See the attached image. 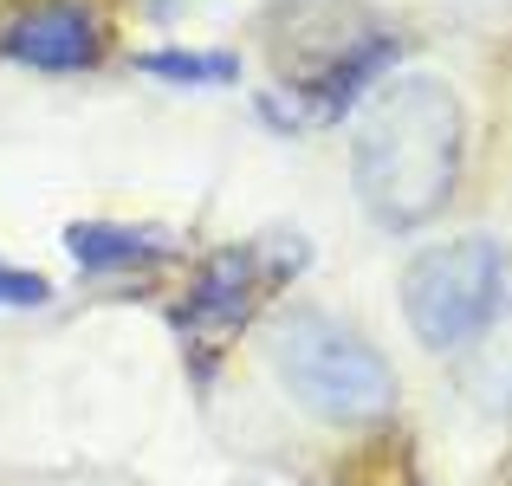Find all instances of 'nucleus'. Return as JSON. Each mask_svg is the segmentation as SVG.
Here are the masks:
<instances>
[{
	"label": "nucleus",
	"instance_id": "nucleus-7",
	"mask_svg": "<svg viewBox=\"0 0 512 486\" xmlns=\"http://www.w3.org/2000/svg\"><path fill=\"white\" fill-rule=\"evenodd\" d=\"M467 389H474L487 409L512 415V305L467 344Z\"/></svg>",
	"mask_w": 512,
	"mask_h": 486
},
{
	"label": "nucleus",
	"instance_id": "nucleus-4",
	"mask_svg": "<svg viewBox=\"0 0 512 486\" xmlns=\"http://www.w3.org/2000/svg\"><path fill=\"white\" fill-rule=\"evenodd\" d=\"M299 266H305V247H286V240L221 247L214 260H201V273L188 279V292L169 305V324H175V337H182L188 363L208 376V357L221 363V350L253 324V312L266 305V292L286 286Z\"/></svg>",
	"mask_w": 512,
	"mask_h": 486
},
{
	"label": "nucleus",
	"instance_id": "nucleus-5",
	"mask_svg": "<svg viewBox=\"0 0 512 486\" xmlns=\"http://www.w3.org/2000/svg\"><path fill=\"white\" fill-rule=\"evenodd\" d=\"M104 46H111V26L91 0H20L0 13V59L26 65V72H91L104 65Z\"/></svg>",
	"mask_w": 512,
	"mask_h": 486
},
{
	"label": "nucleus",
	"instance_id": "nucleus-10",
	"mask_svg": "<svg viewBox=\"0 0 512 486\" xmlns=\"http://www.w3.org/2000/svg\"><path fill=\"white\" fill-rule=\"evenodd\" d=\"M396 486H428V480H422V474H415V467H409V461H402V467H396Z\"/></svg>",
	"mask_w": 512,
	"mask_h": 486
},
{
	"label": "nucleus",
	"instance_id": "nucleus-8",
	"mask_svg": "<svg viewBox=\"0 0 512 486\" xmlns=\"http://www.w3.org/2000/svg\"><path fill=\"white\" fill-rule=\"evenodd\" d=\"M137 72H143V78H163V85H188V91H201V85H234V78H240V59H234V52L150 46V52H137Z\"/></svg>",
	"mask_w": 512,
	"mask_h": 486
},
{
	"label": "nucleus",
	"instance_id": "nucleus-6",
	"mask_svg": "<svg viewBox=\"0 0 512 486\" xmlns=\"http://www.w3.org/2000/svg\"><path fill=\"white\" fill-rule=\"evenodd\" d=\"M65 253L85 273H150L169 260V234L156 227H124V221H72L65 227Z\"/></svg>",
	"mask_w": 512,
	"mask_h": 486
},
{
	"label": "nucleus",
	"instance_id": "nucleus-3",
	"mask_svg": "<svg viewBox=\"0 0 512 486\" xmlns=\"http://www.w3.org/2000/svg\"><path fill=\"white\" fill-rule=\"evenodd\" d=\"M512 305V266L493 234H461L415 253L402 273V318L435 357H461Z\"/></svg>",
	"mask_w": 512,
	"mask_h": 486
},
{
	"label": "nucleus",
	"instance_id": "nucleus-2",
	"mask_svg": "<svg viewBox=\"0 0 512 486\" xmlns=\"http://www.w3.org/2000/svg\"><path fill=\"white\" fill-rule=\"evenodd\" d=\"M266 357H273L286 396L305 415L338 428L383 422L396 409V370L363 331H350L344 318L318 312V305H292L266 331Z\"/></svg>",
	"mask_w": 512,
	"mask_h": 486
},
{
	"label": "nucleus",
	"instance_id": "nucleus-9",
	"mask_svg": "<svg viewBox=\"0 0 512 486\" xmlns=\"http://www.w3.org/2000/svg\"><path fill=\"white\" fill-rule=\"evenodd\" d=\"M52 286L39 273H26V266H0V305H46Z\"/></svg>",
	"mask_w": 512,
	"mask_h": 486
},
{
	"label": "nucleus",
	"instance_id": "nucleus-1",
	"mask_svg": "<svg viewBox=\"0 0 512 486\" xmlns=\"http://www.w3.org/2000/svg\"><path fill=\"white\" fill-rule=\"evenodd\" d=\"M467 169V111L448 78L409 72L383 78L363 98L357 143H350V182L383 234H422L448 214Z\"/></svg>",
	"mask_w": 512,
	"mask_h": 486
},
{
	"label": "nucleus",
	"instance_id": "nucleus-11",
	"mask_svg": "<svg viewBox=\"0 0 512 486\" xmlns=\"http://www.w3.org/2000/svg\"><path fill=\"white\" fill-rule=\"evenodd\" d=\"M150 7H175V0H150Z\"/></svg>",
	"mask_w": 512,
	"mask_h": 486
}]
</instances>
